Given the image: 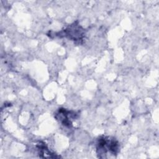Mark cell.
<instances>
[{
    "mask_svg": "<svg viewBox=\"0 0 159 159\" xmlns=\"http://www.w3.org/2000/svg\"><path fill=\"white\" fill-rule=\"evenodd\" d=\"M54 37H65L76 42H80L85 37V29L81 26L78 21L74 22L64 29L54 32Z\"/></svg>",
    "mask_w": 159,
    "mask_h": 159,
    "instance_id": "2",
    "label": "cell"
},
{
    "mask_svg": "<svg viewBox=\"0 0 159 159\" xmlns=\"http://www.w3.org/2000/svg\"><path fill=\"white\" fill-rule=\"evenodd\" d=\"M36 147L38 150L39 155L40 157L43 158H58L60 157V156L57 155L55 153L51 152L48 148L46 143L43 142H39Z\"/></svg>",
    "mask_w": 159,
    "mask_h": 159,
    "instance_id": "4",
    "label": "cell"
},
{
    "mask_svg": "<svg viewBox=\"0 0 159 159\" xmlns=\"http://www.w3.org/2000/svg\"><path fill=\"white\" fill-rule=\"evenodd\" d=\"M78 114L73 111L67 110L65 108H60L55 114V119L63 125L71 127L72 126V120L77 118Z\"/></svg>",
    "mask_w": 159,
    "mask_h": 159,
    "instance_id": "3",
    "label": "cell"
},
{
    "mask_svg": "<svg viewBox=\"0 0 159 159\" xmlns=\"http://www.w3.org/2000/svg\"><path fill=\"white\" fill-rule=\"evenodd\" d=\"M96 153L100 158H104L107 153L116 155L119 151V142L112 137L101 136L96 141Z\"/></svg>",
    "mask_w": 159,
    "mask_h": 159,
    "instance_id": "1",
    "label": "cell"
}]
</instances>
